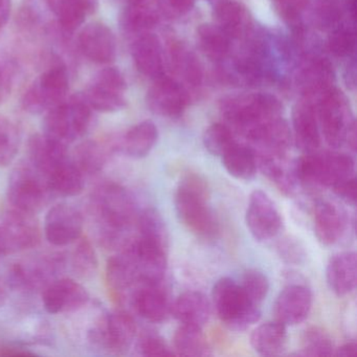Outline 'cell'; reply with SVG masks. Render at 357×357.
<instances>
[{"label": "cell", "instance_id": "cell-24", "mask_svg": "<svg viewBox=\"0 0 357 357\" xmlns=\"http://www.w3.org/2000/svg\"><path fill=\"white\" fill-rule=\"evenodd\" d=\"M132 304L137 312L151 323H162L171 315L172 303L166 291L160 287V284H143L133 294Z\"/></svg>", "mask_w": 357, "mask_h": 357}, {"label": "cell", "instance_id": "cell-41", "mask_svg": "<svg viewBox=\"0 0 357 357\" xmlns=\"http://www.w3.org/2000/svg\"><path fill=\"white\" fill-rule=\"evenodd\" d=\"M20 146V133L17 126L0 114V167L14 162Z\"/></svg>", "mask_w": 357, "mask_h": 357}, {"label": "cell", "instance_id": "cell-23", "mask_svg": "<svg viewBox=\"0 0 357 357\" xmlns=\"http://www.w3.org/2000/svg\"><path fill=\"white\" fill-rule=\"evenodd\" d=\"M294 141L301 151L312 153L321 144L319 122L312 104L306 100L296 104L292 114Z\"/></svg>", "mask_w": 357, "mask_h": 357}, {"label": "cell", "instance_id": "cell-37", "mask_svg": "<svg viewBox=\"0 0 357 357\" xmlns=\"http://www.w3.org/2000/svg\"><path fill=\"white\" fill-rule=\"evenodd\" d=\"M72 160L83 174H97L105 166L107 153L97 142L86 141L76 148Z\"/></svg>", "mask_w": 357, "mask_h": 357}, {"label": "cell", "instance_id": "cell-51", "mask_svg": "<svg viewBox=\"0 0 357 357\" xmlns=\"http://www.w3.org/2000/svg\"><path fill=\"white\" fill-rule=\"evenodd\" d=\"M12 77L11 73L3 63H0V105L7 101L11 95Z\"/></svg>", "mask_w": 357, "mask_h": 357}, {"label": "cell", "instance_id": "cell-44", "mask_svg": "<svg viewBox=\"0 0 357 357\" xmlns=\"http://www.w3.org/2000/svg\"><path fill=\"white\" fill-rule=\"evenodd\" d=\"M73 268L82 278L91 277L98 268L95 250L89 239H79L78 245L73 254Z\"/></svg>", "mask_w": 357, "mask_h": 357}, {"label": "cell", "instance_id": "cell-30", "mask_svg": "<svg viewBox=\"0 0 357 357\" xmlns=\"http://www.w3.org/2000/svg\"><path fill=\"white\" fill-rule=\"evenodd\" d=\"M106 277L110 289L119 296H124L133 286L139 284L135 263L124 248L108 261Z\"/></svg>", "mask_w": 357, "mask_h": 357}, {"label": "cell", "instance_id": "cell-57", "mask_svg": "<svg viewBox=\"0 0 357 357\" xmlns=\"http://www.w3.org/2000/svg\"><path fill=\"white\" fill-rule=\"evenodd\" d=\"M6 300H7V292L3 285L0 284V307L5 304Z\"/></svg>", "mask_w": 357, "mask_h": 357}, {"label": "cell", "instance_id": "cell-15", "mask_svg": "<svg viewBox=\"0 0 357 357\" xmlns=\"http://www.w3.org/2000/svg\"><path fill=\"white\" fill-rule=\"evenodd\" d=\"M84 218L72 204H58L50 208L45 219V235L55 246H66L78 241L82 236Z\"/></svg>", "mask_w": 357, "mask_h": 357}, {"label": "cell", "instance_id": "cell-2", "mask_svg": "<svg viewBox=\"0 0 357 357\" xmlns=\"http://www.w3.org/2000/svg\"><path fill=\"white\" fill-rule=\"evenodd\" d=\"M210 188L202 175H183L175 192L174 204L179 221L196 237L213 240L218 236L219 223L210 204Z\"/></svg>", "mask_w": 357, "mask_h": 357}, {"label": "cell", "instance_id": "cell-6", "mask_svg": "<svg viewBox=\"0 0 357 357\" xmlns=\"http://www.w3.org/2000/svg\"><path fill=\"white\" fill-rule=\"evenodd\" d=\"M91 108L82 93L75 95L45 114L43 133L68 146L81 139L89 130L91 122Z\"/></svg>", "mask_w": 357, "mask_h": 357}, {"label": "cell", "instance_id": "cell-12", "mask_svg": "<svg viewBox=\"0 0 357 357\" xmlns=\"http://www.w3.org/2000/svg\"><path fill=\"white\" fill-rule=\"evenodd\" d=\"M126 80L118 68H106L93 77L82 96L91 109L116 112L126 105Z\"/></svg>", "mask_w": 357, "mask_h": 357}, {"label": "cell", "instance_id": "cell-7", "mask_svg": "<svg viewBox=\"0 0 357 357\" xmlns=\"http://www.w3.org/2000/svg\"><path fill=\"white\" fill-rule=\"evenodd\" d=\"M70 89L68 66L59 58L52 61L45 72L30 85L24 98L22 107L29 114H47L63 102Z\"/></svg>", "mask_w": 357, "mask_h": 357}, {"label": "cell", "instance_id": "cell-17", "mask_svg": "<svg viewBox=\"0 0 357 357\" xmlns=\"http://www.w3.org/2000/svg\"><path fill=\"white\" fill-rule=\"evenodd\" d=\"M312 292L303 284L286 286L273 306L275 319L285 326H296L309 317L312 308Z\"/></svg>", "mask_w": 357, "mask_h": 357}, {"label": "cell", "instance_id": "cell-10", "mask_svg": "<svg viewBox=\"0 0 357 357\" xmlns=\"http://www.w3.org/2000/svg\"><path fill=\"white\" fill-rule=\"evenodd\" d=\"M62 255H43L13 264L8 273L14 289L31 292L43 290L56 280L64 266Z\"/></svg>", "mask_w": 357, "mask_h": 357}, {"label": "cell", "instance_id": "cell-14", "mask_svg": "<svg viewBox=\"0 0 357 357\" xmlns=\"http://www.w3.org/2000/svg\"><path fill=\"white\" fill-rule=\"evenodd\" d=\"M245 221L252 237L259 242L275 239L283 227V220L275 202L261 190H255L250 194Z\"/></svg>", "mask_w": 357, "mask_h": 357}, {"label": "cell", "instance_id": "cell-4", "mask_svg": "<svg viewBox=\"0 0 357 357\" xmlns=\"http://www.w3.org/2000/svg\"><path fill=\"white\" fill-rule=\"evenodd\" d=\"M282 109L279 100L268 93L229 98L222 105L223 116L250 141L267 123L280 118Z\"/></svg>", "mask_w": 357, "mask_h": 357}, {"label": "cell", "instance_id": "cell-8", "mask_svg": "<svg viewBox=\"0 0 357 357\" xmlns=\"http://www.w3.org/2000/svg\"><path fill=\"white\" fill-rule=\"evenodd\" d=\"M51 194L47 177L31 164L20 165L10 176L8 200L18 212L37 214L47 206Z\"/></svg>", "mask_w": 357, "mask_h": 357}, {"label": "cell", "instance_id": "cell-19", "mask_svg": "<svg viewBox=\"0 0 357 357\" xmlns=\"http://www.w3.org/2000/svg\"><path fill=\"white\" fill-rule=\"evenodd\" d=\"M78 47L87 59L96 63H112L116 59V37L112 31L101 22H91L81 30Z\"/></svg>", "mask_w": 357, "mask_h": 357}, {"label": "cell", "instance_id": "cell-28", "mask_svg": "<svg viewBox=\"0 0 357 357\" xmlns=\"http://www.w3.org/2000/svg\"><path fill=\"white\" fill-rule=\"evenodd\" d=\"M250 344L261 356L282 354L287 344V326L277 319L261 324L252 331Z\"/></svg>", "mask_w": 357, "mask_h": 357}, {"label": "cell", "instance_id": "cell-42", "mask_svg": "<svg viewBox=\"0 0 357 357\" xmlns=\"http://www.w3.org/2000/svg\"><path fill=\"white\" fill-rule=\"evenodd\" d=\"M333 79L331 66L329 62L319 60L311 64L306 68L302 76V83L308 93H314L317 91H324V93L329 91V85Z\"/></svg>", "mask_w": 357, "mask_h": 357}, {"label": "cell", "instance_id": "cell-53", "mask_svg": "<svg viewBox=\"0 0 357 357\" xmlns=\"http://www.w3.org/2000/svg\"><path fill=\"white\" fill-rule=\"evenodd\" d=\"M28 355H34V353L13 344H0V356H28Z\"/></svg>", "mask_w": 357, "mask_h": 357}, {"label": "cell", "instance_id": "cell-3", "mask_svg": "<svg viewBox=\"0 0 357 357\" xmlns=\"http://www.w3.org/2000/svg\"><path fill=\"white\" fill-rule=\"evenodd\" d=\"M298 183L304 187L332 188L355 176V160L344 152L306 153L294 164Z\"/></svg>", "mask_w": 357, "mask_h": 357}, {"label": "cell", "instance_id": "cell-38", "mask_svg": "<svg viewBox=\"0 0 357 357\" xmlns=\"http://www.w3.org/2000/svg\"><path fill=\"white\" fill-rule=\"evenodd\" d=\"M198 41L204 53L212 60H222L229 52V37L222 29L202 24L198 29Z\"/></svg>", "mask_w": 357, "mask_h": 357}, {"label": "cell", "instance_id": "cell-47", "mask_svg": "<svg viewBox=\"0 0 357 357\" xmlns=\"http://www.w3.org/2000/svg\"><path fill=\"white\" fill-rule=\"evenodd\" d=\"M137 350L143 356H173L175 354L164 338L156 334H145L142 336L137 344Z\"/></svg>", "mask_w": 357, "mask_h": 357}, {"label": "cell", "instance_id": "cell-18", "mask_svg": "<svg viewBox=\"0 0 357 357\" xmlns=\"http://www.w3.org/2000/svg\"><path fill=\"white\" fill-rule=\"evenodd\" d=\"M314 233L319 241L326 246L338 243L348 229V216L344 208L335 202L319 198L313 213Z\"/></svg>", "mask_w": 357, "mask_h": 357}, {"label": "cell", "instance_id": "cell-26", "mask_svg": "<svg viewBox=\"0 0 357 357\" xmlns=\"http://www.w3.org/2000/svg\"><path fill=\"white\" fill-rule=\"evenodd\" d=\"M258 168L263 174L275 183L281 193L286 196H292L296 192L298 183L294 172V164H289L285 156L268 155V154H257Z\"/></svg>", "mask_w": 357, "mask_h": 357}, {"label": "cell", "instance_id": "cell-45", "mask_svg": "<svg viewBox=\"0 0 357 357\" xmlns=\"http://www.w3.org/2000/svg\"><path fill=\"white\" fill-rule=\"evenodd\" d=\"M240 286L246 296L260 306L269 291L268 279L262 271L258 269H248L244 271Z\"/></svg>", "mask_w": 357, "mask_h": 357}, {"label": "cell", "instance_id": "cell-16", "mask_svg": "<svg viewBox=\"0 0 357 357\" xmlns=\"http://www.w3.org/2000/svg\"><path fill=\"white\" fill-rule=\"evenodd\" d=\"M89 301L86 288L70 278L54 280L43 290V306L52 314L79 310Z\"/></svg>", "mask_w": 357, "mask_h": 357}, {"label": "cell", "instance_id": "cell-34", "mask_svg": "<svg viewBox=\"0 0 357 357\" xmlns=\"http://www.w3.org/2000/svg\"><path fill=\"white\" fill-rule=\"evenodd\" d=\"M173 350L175 354L183 356L206 357L213 354L202 328L183 324L173 336Z\"/></svg>", "mask_w": 357, "mask_h": 357}, {"label": "cell", "instance_id": "cell-36", "mask_svg": "<svg viewBox=\"0 0 357 357\" xmlns=\"http://www.w3.org/2000/svg\"><path fill=\"white\" fill-rule=\"evenodd\" d=\"M156 22L158 16L153 10L148 7L146 0L129 3L121 18L123 29L132 34H145L155 26Z\"/></svg>", "mask_w": 357, "mask_h": 357}, {"label": "cell", "instance_id": "cell-31", "mask_svg": "<svg viewBox=\"0 0 357 357\" xmlns=\"http://www.w3.org/2000/svg\"><path fill=\"white\" fill-rule=\"evenodd\" d=\"M85 175L70 158L60 165L47 176V183L52 193L62 197L80 195L84 190Z\"/></svg>", "mask_w": 357, "mask_h": 357}, {"label": "cell", "instance_id": "cell-9", "mask_svg": "<svg viewBox=\"0 0 357 357\" xmlns=\"http://www.w3.org/2000/svg\"><path fill=\"white\" fill-rule=\"evenodd\" d=\"M319 124L326 143L333 148L344 146L356 131L354 121L351 120L346 98L335 89L324 93L319 108Z\"/></svg>", "mask_w": 357, "mask_h": 357}, {"label": "cell", "instance_id": "cell-25", "mask_svg": "<svg viewBox=\"0 0 357 357\" xmlns=\"http://www.w3.org/2000/svg\"><path fill=\"white\" fill-rule=\"evenodd\" d=\"M212 312V304L202 292L196 290L181 294L171 306V315L183 325L204 328Z\"/></svg>", "mask_w": 357, "mask_h": 357}, {"label": "cell", "instance_id": "cell-43", "mask_svg": "<svg viewBox=\"0 0 357 357\" xmlns=\"http://www.w3.org/2000/svg\"><path fill=\"white\" fill-rule=\"evenodd\" d=\"M235 143L231 129L220 123L211 125L204 132V147L212 155L221 158Z\"/></svg>", "mask_w": 357, "mask_h": 357}, {"label": "cell", "instance_id": "cell-48", "mask_svg": "<svg viewBox=\"0 0 357 357\" xmlns=\"http://www.w3.org/2000/svg\"><path fill=\"white\" fill-rule=\"evenodd\" d=\"M355 34L349 29H337L330 35L328 45L330 51L338 57H347L354 52Z\"/></svg>", "mask_w": 357, "mask_h": 357}, {"label": "cell", "instance_id": "cell-46", "mask_svg": "<svg viewBox=\"0 0 357 357\" xmlns=\"http://www.w3.org/2000/svg\"><path fill=\"white\" fill-rule=\"evenodd\" d=\"M172 61L183 78L193 85L200 84L202 79V68L195 56L183 47H174L172 50Z\"/></svg>", "mask_w": 357, "mask_h": 357}, {"label": "cell", "instance_id": "cell-40", "mask_svg": "<svg viewBox=\"0 0 357 357\" xmlns=\"http://www.w3.org/2000/svg\"><path fill=\"white\" fill-rule=\"evenodd\" d=\"M137 229L139 237L154 240L169 246V234L166 222L158 210L145 208L137 215Z\"/></svg>", "mask_w": 357, "mask_h": 357}, {"label": "cell", "instance_id": "cell-33", "mask_svg": "<svg viewBox=\"0 0 357 357\" xmlns=\"http://www.w3.org/2000/svg\"><path fill=\"white\" fill-rule=\"evenodd\" d=\"M158 139V131L151 121H144L127 131L122 149L131 158H143L150 153Z\"/></svg>", "mask_w": 357, "mask_h": 357}, {"label": "cell", "instance_id": "cell-5", "mask_svg": "<svg viewBox=\"0 0 357 357\" xmlns=\"http://www.w3.org/2000/svg\"><path fill=\"white\" fill-rule=\"evenodd\" d=\"M211 304L221 323L233 331H244L261 317L260 305L252 302L231 278H221L215 283Z\"/></svg>", "mask_w": 357, "mask_h": 357}, {"label": "cell", "instance_id": "cell-21", "mask_svg": "<svg viewBox=\"0 0 357 357\" xmlns=\"http://www.w3.org/2000/svg\"><path fill=\"white\" fill-rule=\"evenodd\" d=\"M29 158L35 169L45 177L68 160V146L43 135H34L29 141Z\"/></svg>", "mask_w": 357, "mask_h": 357}, {"label": "cell", "instance_id": "cell-29", "mask_svg": "<svg viewBox=\"0 0 357 357\" xmlns=\"http://www.w3.org/2000/svg\"><path fill=\"white\" fill-rule=\"evenodd\" d=\"M132 57L137 70L150 78L162 76V56L160 41L153 35L142 34L132 45Z\"/></svg>", "mask_w": 357, "mask_h": 357}, {"label": "cell", "instance_id": "cell-50", "mask_svg": "<svg viewBox=\"0 0 357 357\" xmlns=\"http://www.w3.org/2000/svg\"><path fill=\"white\" fill-rule=\"evenodd\" d=\"M331 190L340 200L346 202L349 206H355L356 204V178L355 176L340 181Z\"/></svg>", "mask_w": 357, "mask_h": 357}, {"label": "cell", "instance_id": "cell-49", "mask_svg": "<svg viewBox=\"0 0 357 357\" xmlns=\"http://www.w3.org/2000/svg\"><path fill=\"white\" fill-rule=\"evenodd\" d=\"M278 254L284 262L289 264H302L306 259L304 246L294 238H284L277 245Z\"/></svg>", "mask_w": 357, "mask_h": 357}, {"label": "cell", "instance_id": "cell-55", "mask_svg": "<svg viewBox=\"0 0 357 357\" xmlns=\"http://www.w3.org/2000/svg\"><path fill=\"white\" fill-rule=\"evenodd\" d=\"M11 14V0H0V29L3 28Z\"/></svg>", "mask_w": 357, "mask_h": 357}, {"label": "cell", "instance_id": "cell-54", "mask_svg": "<svg viewBox=\"0 0 357 357\" xmlns=\"http://www.w3.org/2000/svg\"><path fill=\"white\" fill-rule=\"evenodd\" d=\"M333 355L342 357L357 356V344L355 342H348L334 350Z\"/></svg>", "mask_w": 357, "mask_h": 357}, {"label": "cell", "instance_id": "cell-52", "mask_svg": "<svg viewBox=\"0 0 357 357\" xmlns=\"http://www.w3.org/2000/svg\"><path fill=\"white\" fill-rule=\"evenodd\" d=\"M282 3V10H284V15L290 20H294L298 15V11L304 6L305 0H277Z\"/></svg>", "mask_w": 357, "mask_h": 357}, {"label": "cell", "instance_id": "cell-1", "mask_svg": "<svg viewBox=\"0 0 357 357\" xmlns=\"http://www.w3.org/2000/svg\"><path fill=\"white\" fill-rule=\"evenodd\" d=\"M91 200L102 240L108 245H124V234L137 222L139 215L130 192L118 183H104L96 190Z\"/></svg>", "mask_w": 357, "mask_h": 357}, {"label": "cell", "instance_id": "cell-56", "mask_svg": "<svg viewBox=\"0 0 357 357\" xmlns=\"http://www.w3.org/2000/svg\"><path fill=\"white\" fill-rule=\"evenodd\" d=\"M170 5L179 12L188 11L193 6L194 0H169Z\"/></svg>", "mask_w": 357, "mask_h": 357}, {"label": "cell", "instance_id": "cell-11", "mask_svg": "<svg viewBox=\"0 0 357 357\" xmlns=\"http://www.w3.org/2000/svg\"><path fill=\"white\" fill-rule=\"evenodd\" d=\"M41 234L34 215L12 210L0 219V257L38 245Z\"/></svg>", "mask_w": 357, "mask_h": 357}, {"label": "cell", "instance_id": "cell-35", "mask_svg": "<svg viewBox=\"0 0 357 357\" xmlns=\"http://www.w3.org/2000/svg\"><path fill=\"white\" fill-rule=\"evenodd\" d=\"M215 17L219 28L229 37L240 36L245 30L248 24V14L240 3L227 0L217 6L215 9Z\"/></svg>", "mask_w": 357, "mask_h": 357}, {"label": "cell", "instance_id": "cell-20", "mask_svg": "<svg viewBox=\"0 0 357 357\" xmlns=\"http://www.w3.org/2000/svg\"><path fill=\"white\" fill-rule=\"evenodd\" d=\"M187 103L185 89L172 79L164 76L156 79L148 91V107L158 116L178 118L185 112Z\"/></svg>", "mask_w": 357, "mask_h": 357}, {"label": "cell", "instance_id": "cell-27", "mask_svg": "<svg viewBox=\"0 0 357 357\" xmlns=\"http://www.w3.org/2000/svg\"><path fill=\"white\" fill-rule=\"evenodd\" d=\"M50 10L58 20V26L66 32L74 33L87 15L97 8L98 0H47Z\"/></svg>", "mask_w": 357, "mask_h": 357}, {"label": "cell", "instance_id": "cell-39", "mask_svg": "<svg viewBox=\"0 0 357 357\" xmlns=\"http://www.w3.org/2000/svg\"><path fill=\"white\" fill-rule=\"evenodd\" d=\"M335 348L329 334L321 328L312 326L307 328L303 333L298 355L311 357L331 356Z\"/></svg>", "mask_w": 357, "mask_h": 357}, {"label": "cell", "instance_id": "cell-22", "mask_svg": "<svg viewBox=\"0 0 357 357\" xmlns=\"http://www.w3.org/2000/svg\"><path fill=\"white\" fill-rule=\"evenodd\" d=\"M326 280L330 290L337 296L352 294L357 283V258L355 252L334 255L326 268Z\"/></svg>", "mask_w": 357, "mask_h": 357}, {"label": "cell", "instance_id": "cell-32", "mask_svg": "<svg viewBox=\"0 0 357 357\" xmlns=\"http://www.w3.org/2000/svg\"><path fill=\"white\" fill-rule=\"evenodd\" d=\"M222 165L231 176L252 181L258 170L256 152L252 148L235 143L222 156Z\"/></svg>", "mask_w": 357, "mask_h": 357}, {"label": "cell", "instance_id": "cell-13", "mask_svg": "<svg viewBox=\"0 0 357 357\" xmlns=\"http://www.w3.org/2000/svg\"><path fill=\"white\" fill-rule=\"evenodd\" d=\"M93 340L109 352L124 354L137 336V324L127 311L116 310L102 317L93 329Z\"/></svg>", "mask_w": 357, "mask_h": 357}]
</instances>
